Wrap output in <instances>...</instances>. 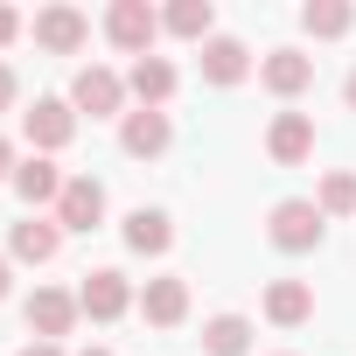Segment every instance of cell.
<instances>
[{"mask_svg":"<svg viewBox=\"0 0 356 356\" xmlns=\"http://www.w3.org/2000/svg\"><path fill=\"white\" fill-rule=\"evenodd\" d=\"M321 210L307 203V196H286V203H273V217H266V238L280 245V252H314L321 245Z\"/></svg>","mask_w":356,"mask_h":356,"instance_id":"6da1fadb","label":"cell"},{"mask_svg":"<svg viewBox=\"0 0 356 356\" xmlns=\"http://www.w3.org/2000/svg\"><path fill=\"white\" fill-rule=\"evenodd\" d=\"M8 252H15L22 266H49V259L63 252V224H42V217H29V224H15Z\"/></svg>","mask_w":356,"mask_h":356,"instance_id":"5bb4252c","label":"cell"},{"mask_svg":"<svg viewBox=\"0 0 356 356\" xmlns=\"http://www.w3.org/2000/svg\"><path fill=\"white\" fill-rule=\"evenodd\" d=\"M210 22H217L210 0H175V8L161 15V29H168V35H182V42H210Z\"/></svg>","mask_w":356,"mask_h":356,"instance_id":"ac0fdd59","label":"cell"},{"mask_svg":"<svg viewBox=\"0 0 356 356\" xmlns=\"http://www.w3.org/2000/svg\"><path fill=\"white\" fill-rule=\"evenodd\" d=\"M8 286H15V273H8V259H0V300H8Z\"/></svg>","mask_w":356,"mask_h":356,"instance_id":"4316f807","label":"cell"},{"mask_svg":"<svg viewBox=\"0 0 356 356\" xmlns=\"http://www.w3.org/2000/svg\"><path fill=\"white\" fill-rule=\"evenodd\" d=\"M70 105H77V112H91V119H112V112L126 105V77H119V70H105V63H84V70H77V84H70Z\"/></svg>","mask_w":356,"mask_h":356,"instance_id":"3957f363","label":"cell"},{"mask_svg":"<svg viewBox=\"0 0 356 356\" xmlns=\"http://www.w3.org/2000/svg\"><path fill=\"white\" fill-rule=\"evenodd\" d=\"M349 0H307V8H300V29L307 35H349Z\"/></svg>","mask_w":356,"mask_h":356,"instance_id":"44dd1931","label":"cell"},{"mask_svg":"<svg viewBox=\"0 0 356 356\" xmlns=\"http://www.w3.org/2000/svg\"><path fill=\"white\" fill-rule=\"evenodd\" d=\"M342 98H349V112H356V70H349V84H342Z\"/></svg>","mask_w":356,"mask_h":356,"instance_id":"83f0119b","label":"cell"},{"mask_svg":"<svg viewBox=\"0 0 356 356\" xmlns=\"http://www.w3.org/2000/svg\"><path fill=\"white\" fill-rule=\"evenodd\" d=\"M266 154H273L280 168L307 161V154H314V119H307V112H280V119H273V133H266Z\"/></svg>","mask_w":356,"mask_h":356,"instance_id":"30bf717a","label":"cell"},{"mask_svg":"<svg viewBox=\"0 0 356 356\" xmlns=\"http://www.w3.org/2000/svg\"><path fill=\"white\" fill-rule=\"evenodd\" d=\"M203 349L210 356H245L252 349V321L245 314H210L203 321Z\"/></svg>","mask_w":356,"mask_h":356,"instance_id":"ffe728a7","label":"cell"},{"mask_svg":"<svg viewBox=\"0 0 356 356\" xmlns=\"http://www.w3.org/2000/svg\"><path fill=\"white\" fill-rule=\"evenodd\" d=\"M22 133H29L35 154H56V147L77 140V112H70L63 98H35V112H22Z\"/></svg>","mask_w":356,"mask_h":356,"instance_id":"277c9868","label":"cell"},{"mask_svg":"<svg viewBox=\"0 0 356 356\" xmlns=\"http://www.w3.org/2000/svg\"><path fill=\"white\" fill-rule=\"evenodd\" d=\"M245 70H252V49L238 35H210L203 42V77L210 84H245Z\"/></svg>","mask_w":356,"mask_h":356,"instance_id":"4fadbf2b","label":"cell"},{"mask_svg":"<svg viewBox=\"0 0 356 356\" xmlns=\"http://www.w3.org/2000/svg\"><path fill=\"white\" fill-rule=\"evenodd\" d=\"M314 210H321V217H349V210H356V175H349V168H328V175H321Z\"/></svg>","mask_w":356,"mask_h":356,"instance_id":"7402d4cb","label":"cell"},{"mask_svg":"<svg viewBox=\"0 0 356 356\" xmlns=\"http://www.w3.org/2000/svg\"><path fill=\"white\" fill-rule=\"evenodd\" d=\"M77 314H84V307H77V293H63V286H35V293H29V328H35V342L70 335Z\"/></svg>","mask_w":356,"mask_h":356,"instance_id":"52a82bcc","label":"cell"},{"mask_svg":"<svg viewBox=\"0 0 356 356\" xmlns=\"http://www.w3.org/2000/svg\"><path fill=\"white\" fill-rule=\"evenodd\" d=\"M140 314L154 321V328H175V321H182L189 314V280H147V293H140Z\"/></svg>","mask_w":356,"mask_h":356,"instance_id":"7c38bea8","label":"cell"},{"mask_svg":"<svg viewBox=\"0 0 356 356\" xmlns=\"http://www.w3.org/2000/svg\"><path fill=\"white\" fill-rule=\"evenodd\" d=\"M8 105H15V70L0 63V112H8Z\"/></svg>","mask_w":356,"mask_h":356,"instance_id":"cb8c5ba5","label":"cell"},{"mask_svg":"<svg viewBox=\"0 0 356 356\" xmlns=\"http://www.w3.org/2000/svg\"><path fill=\"white\" fill-rule=\"evenodd\" d=\"M259 77H266V91H280V98H300V91L314 84V63H307L300 49H273Z\"/></svg>","mask_w":356,"mask_h":356,"instance_id":"2e32d148","label":"cell"},{"mask_svg":"<svg viewBox=\"0 0 356 356\" xmlns=\"http://www.w3.org/2000/svg\"><path fill=\"white\" fill-rule=\"evenodd\" d=\"M0 182H15V147L0 140Z\"/></svg>","mask_w":356,"mask_h":356,"instance_id":"d4e9b609","label":"cell"},{"mask_svg":"<svg viewBox=\"0 0 356 356\" xmlns=\"http://www.w3.org/2000/svg\"><path fill=\"white\" fill-rule=\"evenodd\" d=\"M56 224H63V231H98V224H105V189L91 182V175H70V182H63Z\"/></svg>","mask_w":356,"mask_h":356,"instance_id":"8992f818","label":"cell"},{"mask_svg":"<svg viewBox=\"0 0 356 356\" xmlns=\"http://www.w3.org/2000/svg\"><path fill=\"white\" fill-rule=\"evenodd\" d=\"M15 196H22L29 210H35V203H56V196H63V175H56V161H49V154H29V161L15 168Z\"/></svg>","mask_w":356,"mask_h":356,"instance_id":"9a60e30c","label":"cell"},{"mask_svg":"<svg viewBox=\"0 0 356 356\" xmlns=\"http://www.w3.org/2000/svg\"><path fill=\"white\" fill-rule=\"evenodd\" d=\"M126 245H133V252H147V259H154V252H168V245H175L168 210H133V217H126Z\"/></svg>","mask_w":356,"mask_h":356,"instance_id":"d6986e66","label":"cell"},{"mask_svg":"<svg viewBox=\"0 0 356 356\" xmlns=\"http://www.w3.org/2000/svg\"><path fill=\"white\" fill-rule=\"evenodd\" d=\"M84 35H91V22H84L77 8H42V15H35V42H42V49H56V56L84 49Z\"/></svg>","mask_w":356,"mask_h":356,"instance_id":"8fae6325","label":"cell"},{"mask_svg":"<svg viewBox=\"0 0 356 356\" xmlns=\"http://www.w3.org/2000/svg\"><path fill=\"white\" fill-rule=\"evenodd\" d=\"M105 35H112V49H126V56H147V49H154V35H161V15L147 8V0H112Z\"/></svg>","mask_w":356,"mask_h":356,"instance_id":"7a4b0ae2","label":"cell"},{"mask_svg":"<svg viewBox=\"0 0 356 356\" xmlns=\"http://www.w3.org/2000/svg\"><path fill=\"white\" fill-rule=\"evenodd\" d=\"M307 314H314V293H307L300 280H273V286H266V321H273V328H300Z\"/></svg>","mask_w":356,"mask_h":356,"instance_id":"e0dca14e","label":"cell"},{"mask_svg":"<svg viewBox=\"0 0 356 356\" xmlns=\"http://www.w3.org/2000/svg\"><path fill=\"white\" fill-rule=\"evenodd\" d=\"M168 140H175V126H168V112H126L119 119V147L133 154V161H154V154H168Z\"/></svg>","mask_w":356,"mask_h":356,"instance_id":"ba28073f","label":"cell"},{"mask_svg":"<svg viewBox=\"0 0 356 356\" xmlns=\"http://www.w3.org/2000/svg\"><path fill=\"white\" fill-rule=\"evenodd\" d=\"M84 356H112V349H84Z\"/></svg>","mask_w":356,"mask_h":356,"instance_id":"f1b7e54d","label":"cell"},{"mask_svg":"<svg viewBox=\"0 0 356 356\" xmlns=\"http://www.w3.org/2000/svg\"><path fill=\"white\" fill-rule=\"evenodd\" d=\"M126 91H133L147 112H161V105L175 98V63H168V56H133V70H126Z\"/></svg>","mask_w":356,"mask_h":356,"instance_id":"9c48e42d","label":"cell"},{"mask_svg":"<svg viewBox=\"0 0 356 356\" xmlns=\"http://www.w3.org/2000/svg\"><path fill=\"white\" fill-rule=\"evenodd\" d=\"M22 356H63V349H56V342H29Z\"/></svg>","mask_w":356,"mask_h":356,"instance_id":"484cf974","label":"cell"},{"mask_svg":"<svg viewBox=\"0 0 356 356\" xmlns=\"http://www.w3.org/2000/svg\"><path fill=\"white\" fill-rule=\"evenodd\" d=\"M77 307H84L91 321H119V314L133 307V286H126V273H112V266L84 273V286H77Z\"/></svg>","mask_w":356,"mask_h":356,"instance_id":"5b68a950","label":"cell"},{"mask_svg":"<svg viewBox=\"0 0 356 356\" xmlns=\"http://www.w3.org/2000/svg\"><path fill=\"white\" fill-rule=\"evenodd\" d=\"M15 35H22V15H15V8H0V49H8Z\"/></svg>","mask_w":356,"mask_h":356,"instance_id":"603a6c76","label":"cell"}]
</instances>
